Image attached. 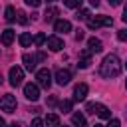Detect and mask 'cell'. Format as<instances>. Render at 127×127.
Masks as SVG:
<instances>
[{
	"label": "cell",
	"mask_w": 127,
	"mask_h": 127,
	"mask_svg": "<svg viewBox=\"0 0 127 127\" xmlns=\"http://www.w3.org/2000/svg\"><path fill=\"white\" fill-rule=\"evenodd\" d=\"M89 64H91V52L89 50H81V54H79V67H89Z\"/></svg>",
	"instance_id": "8fae6325"
},
{
	"label": "cell",
	"mask_w": 127,
	"mask_h": 127,
	"mask_svg": "<svg viewBox=\"0 0 127 127\" xmlns=\"http://www.w3.org/2000/svg\"><path fill=\"white\" fill-rule=\"evenodd\" d=\"M22 79H24V69H22V67H18V65L10 67V85L18 87V85L22 83Z\"/></svg>",
	"instance_id": "277c9868"
},
{
	"label": "cell",
	"mask_w": 127,
	"mask_h": 127,
	"mask_svg": "<svg viewBox=\"0 0 127 127\" xmlns=\"http://www.w3.org/2000/svg\"><path fill=\"white\" fill-rule=\"evenodd\" d=\"M93 127H103V125H99V123H95V125H93Z\"/></svg>",
	"instance_id": "f35d334b"
},
{
	"label": "cell",
	"mask_w": 127,
	"mask_h": 127,
	"mask_svg": "<svg viewBox=\"0 0 127 127\" xmlns=\"http://www.w3.org/2000/svg\"><path fill=\"white\" fill-rule=\"evenodd\" d=\"M69 79H71V73H69L67 69H58V71H56V81H58L60 85H67Z\"/></svg>",
	"instance_id": "ba28073f"
},
{
	"label": "cell",
	"mask_w": 127,
	"mask_h": 127,
	"mask_svg": "<svg viewBox=\"0 0 127 127\" xmlns=\"http://www.w3.org/2000/svg\"><path fill=\"white\" fill-rule=\"evenodd\" d=\"M34 42H36V46H42V44H44V42H46V36H44V34H38V36H36V40H34Z\"/></svg>",
	"instance_id": "484cf974"
},
{
	"label": "cell",
	"mask_w": 127,
	"mask_h": 127,
	"mask_svg": "<svg viewBox=\"0 0 127 127\" xmlns=\"http://www.w3.org/2000/svg\"><path fill=\"white\" fill-rule=\"evenodd\" d=\"M48 48H50L52 52H60V50L64 48V40L58 38V36H50V38H48Z\"/></svg>",
	"instance_id": "52a82bcc"
},
{
	"label": "cell",
	"mask_w": 127,
	"mask_h": 127,
	"mask_svg": "<svg viewBox=\"0 0 127 127\" xmlns=\"http://www.w3.org/2000/svg\"><path fill=\"white\" fill-rule=\"evenodd\" d=\"M26 4H28V6H32V8H38V6L42 4V0H26Z\"/></svg>",
	"instance_id": "4316f807"
},
{
	"label": "cell",
	"mask_w": 127,
	"mask_h": 127,
	"mask_svg": "<svg viewBox=\"0 0 127 127\" xmlns=\"http://www.w3.org/2000/svg\"><path fill=\"white\" fill-rule=\"evenodd\" d=\"M22 62H24V65H26V69H28V71H34V69H36V58H34V56L24 54Z\"/></svg>",
	"instance_id": "4fadbf2b"
},
{
	"label": "cell",
	"mask_w": 127,
	"mask_h": 127,
	"mask_svg": "<svg viewBox=\"0 0 127 127\" xmlns=\"http://www.w3.org/2000/svg\"><path fill=\"white\" fill-rule=\"evenodd\" d=\"M0 127H6V121H4L2 117H0Z\"/></svg>",
	"instance_id": "d590c367"
},
{
	"label": "cell",
	"mask_w": 127,
	"mask_h": 127,
	"mask_svg": "<svg viewBox=\"0 0 127 127\" xmlns=\"http://www.w3.org/2000/svg\"><path fill=\"white\" fill-rule=\"evenodd\" d=\"M89 16H91V14H89V10H79V12L75 14V18H77V20H89Z\"/></svg>",
	"instance_id": "603a6c76"
},
{
	"label": "cell",
	"mask_w": 127,
	"mask_h": 127,
	"mask_svg": "<svg viewBox=\"0 0 127 127\" xmlns=\"http://www.w3.org/2000/svg\"><path fill=\"white\" fill-rule=\"evenodd\" d=\"M58 14H60V10H58V8H48V10H46V14H44V20H46V22H52Z\"/></svg>",
	"instance_id": "ac0fdd59"
},
{
	"label": "cell",
	"mask_w": 127,
	"mask_h": 127,
	"mask_svg": "<svg viewBox=\"0 0 127 127\" xmlns=\"http://www.w3.org/2000/svg\"><path fill=\"white\" fill-rule=\"evenodd\" d=\"M12 127H22V125L20 123H12Z\"/></svg>",
	"instance_id": "8d00e7d4"
},
{
	"label": "cell",
	"mask_w": 127,
	"mask_h": 127,
	"mask_svg": "<svg viewBox=\"0 0 127 127\" xmlns=\"http://www.w3.org/2000/svg\"><path fill=\"white\" fill-rule=\"evenodd\" d=\"M81 2H83V0H64V4H65L67 8H79Z\"/></svg>",
	"instance_id": "7402d4cb"
},
{
	"label": "cell",
	"mask_w": 127,
	"mask_h": 127,
	"mask_svg": "<svg viewBox=\"0 0 127 127\" xmlns=\"http://www.w3.org/2000/svg\"><path fill=\"white\" fill-rule=\"evenodd\" d=\"M0 42H2L4 46H10V44L14 42V30H4L2 36H0Z\"/></svg>",
	"instance_id": "9a60e30c"
},
{
	"label": "cell",
	"mask_w": 127,
	"mask_h": 127,
	"mask_svg": "<svg viewBox=\"0 0 127 127\" xmlns=\"http://www.w3.org/2000/svg\"><path fill=\"white\" fill-rule=\"evenodd\" d=\"M121 2H123V0H109V4H111V6H119Z\"/></svg>",
	"instance_id": "d6a6232c"
},
{
	"label": "cell",
	"mask_w": 127,
	"mask_h": 127,
	"mask_svg": "<svg viewBox=\"0 0 127 127\" xmlns=\"http://www.w3.org/2000/svg\"><path fill=\"white\" fill-rule=\"evenodd\" d=\"M125 85H127V81H125Z\"/></svg>",
	"instance_id": "b9f144b4"
},
{
	"label": "cell",
	"mask_w": 127,
	"mask_h": 127,
	"mask_svg": "<svg viewBox=\"0 0 127 127\" xmlns=\"http://www.w3.org/2000/svg\"><path fill=\"white\" fill-rule=\"evenodd\" d=\"M60 109H62L64 113H67V111H71V101H69V99H64V101L60 103Z\"/></svg>",
	"instance_id": "44dd1931"
},
{
	"label": "cell",
	"mask_w": 127,
	"mask_h": 127,
	"mask_svg": "<svg viewBox=\"0 0 127 127\" xmlns=\"http://www.w3.org/2000/svg\"><path fill=\"white\" fill-rule=\"evenodd\" d=\"M87 48H89V52L99 54V52L103 50V44H101V40H97V38H89V40H87Z\"/></svg>",
	"instance_id": "7c38bea8"
},
{
	"label": "cell",
	"mask_w": 127,
	"mask_h": 127,
	"mask_svg": "<svg viewBox=\"0 0 127 127\" xmlns=\"http://www.w3.org/2000/svg\"><path fill=\"white\" fill-rule=\"evenodd\" d=\"M4 18H6L8 22H14V20H16V10H14L12 6H6V12H4Z\"/></svg>",
	"instance_id": "d6986e66"
},
{
	"label": "cell",
	"mask_w": 127,
	"mask_h": 127,
	"mask_svg": "<svg viewBox=\"0 0 127 127\" xmlns=\"http://www.w3.org/2000/svg\"><path fill=\"white\" fill-rule=\"evenodd\" d=\"M123 22L127 24V6H125V12H123Z\"/></svg>",
	"instance_id": "836d02e7"
},
{
	"label": "cell",
	"mask_w": 127,
	"mask_h": 127,
	"mask_svg": "<svg viewBox=\"0 0 127 127\" xmlns=\"http://www.w3.org/2000/svg\"><path fill=\"white\" fill-rule=\"evenodd\" d=\"M125 65H127V62H125Z\"/></svg>",
	"instance_id": "60d3db41"
},
{
	"label": "cell",
	"mask_w": 127,
	"mask_h": 127,
	"mask_svg": "<svg viewBox=\"0 0 127 127\" xmlns=\"http://www.w3.org/2000/svg\"><path fill=\"white\" fill-rule=\"evenodd\" d=\"M95 113H97L101 119H111V111H109V107H105V105L95 103Z\"/></svg>",
	"instance_id": "5bb4252c"
},
{
	"label": "cell",
	"mask_w": 127,
	"mask_h": 127,
	"mask_svg": "<svg viewBox=\"0 0 127 127\" xmlns=\"http://www.w3.org/2000/svg\"><path fill=\"white\" fill-rule=\"evenodd\" d=\"M85 111L87 113H95V103H87L85 105Z\"/></svg>",
	"instance_id": "f1b7e54d"
},
{
	"label": "cell",
	"mask_w": 127,
	"mask_h": 127,
	"mask_svg": "<svg viewBox=\"0 0 127 127\" xmlns=\"http://www.w3.org/2000/svg\"><path fill=\"white\" fill-rule=\"evenodd\" d=\"M46 125L48 127H60V117L56 113H48L46 115Z\"/></svg>",
	"instance_id": "2e32d148"
},
{
	"label": "cell",
	"mask_w": 127,
	"mask_h": 127,
	"mask_svg": "<svg viewBox=\"0 0 127 127\" xmlns=\"http://www.w3.org/2000/svg\"><path fill=\"white\" fill-rule=\"evenodd\" d=\"M54 30H56V32H60V34H65V32H69V30H71V24H69L67 20H56Z\"/></svg>",
	"instance_id": "30bf717a"
},
{
	"label": "cell",
	"mask_w": 127,
	"mask_h": 127,
	"mask_svg": "<svg viewBox=\"0 0 127 127\" xmlns=\"http://www.w3.org/2000/svg\"><path fill=\"white\" fill-rule=\"evenodd\" d=\"M16 97L12 95V93H4L2 97H0V109L2 111H6V113H14L16 111Z\"/></svg>",
	"instance_id": "7a4b0ae2"
},
{
	"label": "cell",
	"mask_w": 127,
	"mask_h": 127,
	"mask_svg": "<svg viewBox=\"0 0 127 127\" xmlns=\"http://www.w3.org/2000/svg\"><path fill=\"white\" fill-rule=\"evenodd\" d=\"M89 2H91L93 6H99V2H101V0H89Z\"/></svg>",
	"instance_id": "e575fe53"
},
{
	"label": "cell",
	"mask_w": 127,
	"mask_h": 127,
	"mask_svg": "<svg viewBox=\"0 0 127 127\" xmlns=\"http://www.w3.org/2000/svg\"><path fill=\"white\" fill-rule=\"evenodd\" d=\"M83 36H85V34H83V30H75V40H77V42H79V40H83Z\"/></svg>",
	"instance_id": "f546056e"
},
{
	"label": "cell",
	"mask_w": 127,
	"mask_h": 127,
	"mask_svg": "<svg viewBox=\"0 0 127 127\" xmlns=\"http://www.w3.org/2000/svg\"><path fill=\"white\" fill-rule=\"evenodd\" d=\"M36 77H38V83L42 85V87H50L52 85V73L48 71V69H40L38 73H36Z\"/></svg>",
	"instance_id": "8992f818"
},
{
	"label": "cell",
	"mask_w": 127,
	"mask_h": 127,
	"mask_svg": "<svg viewBox=\"0 0 127 127\" xmlns=\"http://www.w3.org/2000/svg\"><path fill=\"white\" fill-rule=\"evenodd\" d=\"M24 95H26V99H30V101H38V99H40V89H38V85H36V83H26V85H24Z\"/></svg>",
	"instance_id": "5b68a950"
},
{
	"label": "cell",
	"mask_w": 127,
	"mask_h": 127,
	"mask_svg": "<svg viewBox=\"0 0 127 127\" xmlns=\"http://www.w3.org/2000/svg\"><path fill=\"white\" fill-rule=\"evenodd\" d=\"M30 44H32V36H30V34H22V36H20V46H22V48H28Z\"/></svg>",
	"instance_id": "ffe728a7"
},
{
	"label": "cell",
	"mask_w": 127,
	"mask_h": 127,
	"mask_svg": "<svg viewBox=\"0 0 127 127\" xmlns=\"http://www.w3.org/2000/svg\"><path fill=\"white\" fill-rule=\"evenodd\" d=\"M107 127H121V123H119V121H117V119H111V121H109V125H107Z\"/></svg>",
	"instance_id": "4dcf8cb0"
},
{
	"label": "cell",
	"mask_w": 127,
	"mask_h": 127,
	"mask_svg": "<svg viewBox=\"0 0 127 127\" xmlns=\"http://www.w3.org/2000/svg\"><path fill=\"white\" fill-rule=\"evenodd\" d=\"M71 123H73L75 127H85V117H83L81 113H73V115H71Z\"/></svg>",
	"instance_id": "e0dca14e"
},
{
	"label": "cell",
	"mask_w": 127,
	"mask_h": 127,
	"mask_svg": "<svg viewBox=\"0 0 127 127\" xmlns=\"http://www.w3.org/2000/svg\"><path fill=\"white\" fill-rule=\"evenodd\" d=\"M85 95H87V85L85 83H77L75 89H73V99L75 101H83Z\"/></svg>",
	"instance_id": "9c48e42d"
},
{
	"label": "cell",
	"mask_w": 127,
	"mask_h": 127,
	"mask_svg": "<svg viewBox=\"0 0 127 127\" xmlns=\"http://www.w3.org/2000/svg\"><path fill=\"white\" fill-rule=\"evenodd\" d=\"M117 40H119V42H127V30H125V28L117 32Z\"/></svg>",
	"instance_id": "d4e9b609"
},
{
	"label": "cell",
	"mask_w": 127,
	"mask_h": 127,
	"mask_svg": "<svg viewBox=\"0 0 127 127\" xmlns=\"http://www.w3.org/2000/svg\"><path fill=\"white\" fill-rule=\"evenodd\" d=\"M119 71H121V62H119V58H117L115 54L105 56V60L101 62L99 73H101L103 77H115V75H119Z\"/></svg>",
	"instance_id": "6da1fadb"
},
{
	"label": "cell",
	"mask_w": 127,
	"mask_h": 127,
	"mask_svg": "<svg viewBox=\"0 0 127 127\" xmlns=\"http://www.w3.org/2000/svg\"><path fill=\"white\" fill-rule=\"evenodd\" d=\"M30 127H44V121H42V119H38V117H36V119H34V121H32V125H30Z\"/></svg>",
	"instance_id": "83f0119b"
},
{
	"label": "cell",
	"mask_w": 127,
	"mask_h": 127,
	"mask_svg": "<svg viewBox=\"0 0 127 127\" xmlns=\"http://www.w3.org/2000/svg\"><path fill=\"white\" fill-rule=\"evenodd\" d=\"M18 24H22V26H26V24H28L26 12H22V10H18Z\"/></svg>",
	"instance_id": "cb8c5ba5"
},
{
	"label": "cell",
	"mask_w": 127,
	"mask_h": 127,
	"mask_svg": "<svg viewBox=\"0 0 127 127\" xmlns=\"http://www.w3.org/2000/svg\"><path fill=\"white\" fill-rule=\"evenodd\" d=\"M101 26H113V18H109V16H95V18L87 20V28L89 30H97Z\"/></svg>",
	"instance_id": "3957f363"
},
{
	"label": "cell",
	"mask_w": 127,
	"mask_h": 127,
	"mask_svg": "<svg viewBox=\"0 0 127 127\" xmlns=\"http://www.w3.org/2000/svg\"><path fill=\"white\" fill-rule=\"evenodd\" d=\"M36 60H40V62H44V60H46V54H44V52H40V54L36 56Z\"/></svg>",
	"instance_id": "1f68e13d"
},
{
	"label": "cell",
	"mask_w": 127,
	"mask_h": 127,
	"mask_svg": "<svg viewBox=\"0 0 127 127\" xmlns=\"http://www.w3.org/2000/svg\"><path fill=\"white\" fill-rule=\"evenodd\" d=\"M48 2H56V0H48Z\"/></svg>",
	"instance_id": "ab89813d"
},
{
	"label": "cell",
	"mask_w": 127,
	"mask_h": 127,
	"mask_svg": "<svg viewBox=\"0 0 127 127\" xmlns=\"http://www.w3.org/2000/svg\"><path fill=\"white\" fill-rule=\"evenodd\" d=\"M2 83H4V77H2V73H0V85H2Z\"/></svg>",
	"instance_id": "74e56055"
}]
</instances>
